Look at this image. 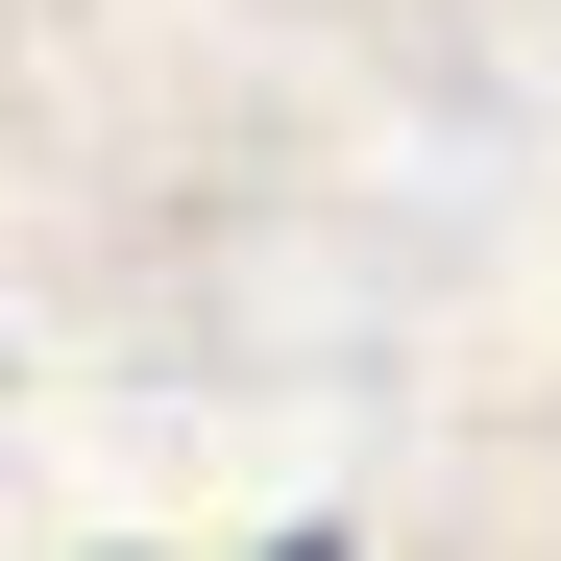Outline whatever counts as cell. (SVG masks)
I'll use <instances>...</instances> for the list:
<instances>
[{
    "mask_svg": "<svg viewBox=\"0 0 561 561\" xmlns=\"http://www.w3.org/2000/svg\"><path fill=\"white\" fill-rule=\"evenodd\" d=\"M268 561H342V537H268Z\"/></svg>",
    "mask_w": 561,
    "mask_h": 561,
    "instance_id": "obj_1",
    "label": "cell"
}]
</instances>
